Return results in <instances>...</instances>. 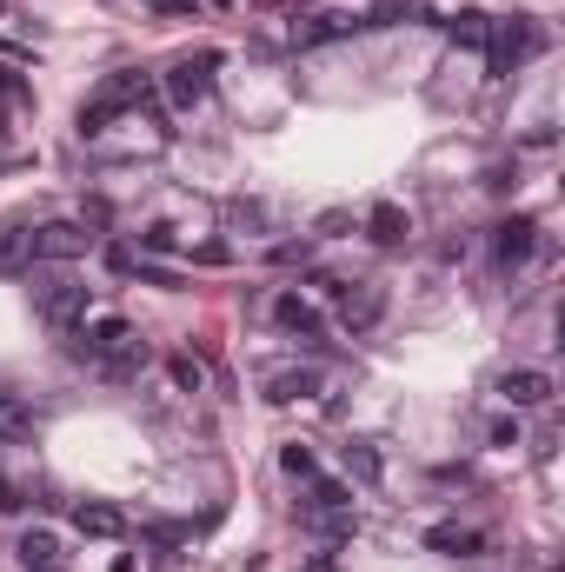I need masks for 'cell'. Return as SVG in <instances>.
<instances>
[{
    "label": "cell",
    "mask_w": 565,
    "mask_h": 572,
    "mask_svg": "<svg viewBox=\"0 0 565 572\" xmlns=\"http://www.w3.org/2000/svg\"><path fill=\"white\" fill-rule=\"evenodd\" d=\"M546 47V33H539V20L533 13H506V20H493L486 27V67L506 80V73H519L533 53Z\"/></svg>",
    "instance_id": "6da1fadb"
},
{
    "label": "cell",
    "mask_w": 565,
    "mask_h": 572,
    "mask_svg": "<svg viewBox=\"0 0 565 572\" xmlns=\"http://www.w3.org/2000/svg\"><path fill=\"white\" fill-rule=\"evenodd\" d=\"M153 100V80L147 73H113V80H100V93L80 107V133H107L120 113H133V107H147Z\"/></svg>",
    "instance_id": "7a4b0ae2"
},
{
    "label": "cell",
    "mask_w": 565,
    "mask_h": 572,
    "mask_svg": "<svg viewBox=\"0 0 565 572\" xmlns=\"http://www.w3.org/2000/svg\"><path fill=\"white\" fill-rule=\"evenodd\" d=\"M27 293H33V307H40V320L53 333H67V327L87 320V287L67 280V273H27Z\"/></svg>",
    "instance_id": "3957f363"
},
{
    "label": "cell",
    "mask_w": 565,
    "mask_h": 572,
    "mask_svg": "<svg viewBox=\"0 0 565 572\" xmlns=\"http://www.w3.org/2000/svg\"><path fill=\"white\" fill-rule=\"evenodd\" d=\"M213 73H220V53L213 47H200V53H180L167 73H160V93H167V107H200L206 93H213Z\"/></svg>",
    "instance_id": "277c9868"
},
{
    "label": "cell",
    "mask_w": 565,
    "mask_h": 572,
    "mask_svg": "<svg viewBox=\"0 0 565 572\" xmlns=\"http://www.w3.org/2000/svg\"><path fill=\"white\" fill-rule=\"evenodd\" d=\"M93 247V233L80 227V220H47V227H33L27 233V253L40 260V267H60V260H80Z\"/></svg>",
    "instance_id": "5b68a950"
},
{
    "label": "cell",
    "mask_w": 565,
    "mask_h": 572,
    "mask_svg": "<svg viewBox=\"0 0 565 572\" xmlns=\"http://www.w3.org/2000/svg\"><path fill=\"white\" fill-rule=\"evenodd\" d=\"M333 307H340V327L366 333V327H380V313H386V293H380L373 280H340V287H333Z\"/></svg>",
    "instance_id": "8992f818"
},
{
    "label": "cell",
    "mask_w": 565,
    "mask_h": 572,
    "mask_svg": "<svg viewBox=\"0 0 565 572\" xmlns=\"http://www.w3.org/2000/svg\"><path fill=\"white\" fill-rule=\"evenodd\" d=\"M533 247H539V220H533V213H513V220L493 227V260H500L506 273H519V267L533 260Z\"/></svg>",
    "instance_id": "52a82bcc"
},
{
    "label": "cell",
    "mask_w": 565,
    "mask_h": 572,
    "mask_svg": "<svg viewBox=\"0 0 565 572\" xmlns=\"http://www.w3.org/2000/svg\"><path fill=\"white\" fill-rule=\"evenodd\" d=\"M366 20L360 13H346V7H320V13H300L293 20V40L300 47H326V40H353Z\"/></svg>",
    "instance_id": "ba28073f"
},
{
    "label": "cell",
    "mask_w": 565,
    "mask_h": 572,
    "mask_svg": "<svg viewBox=\"0 0 565 572\" xmlns=\"http://www.w3.org/2000/svg\"><path fill=\"white\" fill-rule=\"evenodd\" d=\"M273 327L293 333L300 347H326V320H320V307L300 300V293H280V300H273Z\"/></svg>",
    "instance_id": "9c48e42d"
},
{
    "label": "cell",
    "mask_w": 565,
    "mask_h": 572,
    "mask_svg": "<svg viewBox=\"0 0 565 572\" xmlns=\"http://www.w3.org/2000/svg\"><path fill=\"white\" fill-rule=\"evenodd\" d=\"M500 393H506V407H513V413L546 407V400H553V373H546V367H513V373L500 380Z\"/></svg>",
    "instance_id": "30bf717a"
},
{
    "label": "cell",
    "mask_w": 565,
    "mask_h": 572,
    "mask_svg": "<svg viewBox=\"0 0 565 572\" xmlns=\"http://www.w3.org/2000/svg\"><path fill=\"white\" fill-rule=\"evenodd\" d=\"M127 340H133V327H127L120 313H100V320H87V333H80V353H87V360L100 367V360H113V353H120Z\"/></svg>",
    "instance_id": "8fae6325"
},
{
    "label": "cell",
    "mask_w": 565,
    "mask_h": 572,
    "mask_svg": "<svg viewBox=\"0 0 565 572\" xmlns=\"http://www.w3.org/2000/svg\"><path fill=\"white\" fill-rule=\"evenodd\" d=\"M366 240H373V247H406V240H413V213L393 207V200H380V207L366 213Z\"/></svg>",
    "instance_id": "7c38bea8"
},
{
    "label": "cell",
    "mask_w": 565,
    "mask_h": 572,
    "mask_svg": "<svg viewBox=\"0 0 565 572\" xmlns=\"http://www.w3.org/2000/svg\"><path fill=\"white\" fill-rule=\"evenodd\" d=\"M486 546V533L480 526H460V520H446V526H426V553H446V560H473Z\"/></svg>",
    "instance_id": "4fadbf2b"
},
{
    "label": "cell",
    "mask_w": 565,
    "mask_h": 572,
    "mask_svg": "<svg viewBox=\"0 0 565 572\" xmlns=\"http://www.w3.org/2000/svg\"><path fill=\"white\" fill-rule=\"evenodd\" d=\"M73 526H80L87 540H120V533H127V513L107 506V500H80V506H73Z\"/></svg>",
    "instance_id": "5bb4252c"
},
{
    "label": "cell",
    "mask_w": 565,
    "mask_h": 572,
    "mask_svg": "<svg viewBox=\"0 0 565 572\" xmlns=\"http://www.w3.org/2000/svg\"><path fill=\"white\" fill-rule=\"evenodd\" d=\"M346 480H360V486H380L386 480V460H380V446L373 440H346Z\"/></svg>",
    "instance_id": "9a60e30c"
},
{
    "label": "cell",
    "mask_w": 565,
    "mask_h": 572,
    "mask_svg": "<svg viewBox=\"0 0 565 572\" xmlns=\"http://www.w3.org/2000/svg\"><path fill=\"white\" fill-rule=\"evenodd\" d=\"M20 566L27 572H67V560H60V540L53 533H20Z\"/></svg>",
    "instance_id": "2e32d148"
},
{
    "label": "cell",
    "mask_w": 565,
    "mask_h": 572,
    "mask_svg": "<svg viewBox=\"0 0 565 572\" xmlns=\"http://www.w3.org/2000/svg\"><path fill=\"white\" fill-rule=\"evenodd\" d=\"M313 393H320V373H306V367L266 380V400H273V407H293V400H313Z\"/></svg>",
    "instance_id": "e0dca14e"
},
{
    "label": "cell",
    "mask_w": 565,
    "mask_h": 572,
    "mask_svg": "<svg viewBox=\"0 0 565 572\" xmlns=\"http://www.w3.org/2000/svg\"><path fill=\"white\" fill-rule=\"evenodd\" d=\"M486 27H493V13H473V7H466V13H453V20H446V40H453V47H480V53H486Z\"/></svg>",
    "instance_id": "ac0fdd59"
},
{
    "label": "cell",
    "mask_w": 565,
    "mask_h": 572,
    "mask_svg": "<svg viewBox=\"0 0 565 572\" xmlns=\"http://www.w3.org/2000/svg\"><path fill=\"white\" fill-rule=\"evenodd\" d=\"M140 367H147V340H140V333H133V340H127V347H120L113 360H100V373H107L113 387H127V380H133Z\"/></svg>",
    "instance_id": "d6986e66"
},
{
    "label": "cell",
    "mask_w": 565,
    "mask_h": 572,
    "mask_svg": "<svg viewBox=\"0 0 565 572\" xmlns=\"http://www.w3.org/2000/svg\"><path fill=\"white\" fill-rule=\"evenodd\" d=\"M420 13H426V0H373L360 20H366V27H406V20H420Z\"/></svg>",
    "instance_id": "ffe728a7"
},
{
    "label": "cell",
    "mask_w": 565,
    "mask_h": 572,
    "mask_svg": "<svg viewBox=\"0 0 565 572\" xmlns=\"http://www.w3.org/2000/svg\"><path fill=\"white\" fill-rule=\"evenodd\" d=\"M0 440H33V407L0 393Z\"/></svg>",
    "instance_id": "44dd1931"
},
{
    "label": "cell",
    "mask_w": 565,
    "mask_h": 572,
    "mask_svg": "<svg viewBox=\"0 0 565 572\" xmlns=\"http://www.w3.org/2000/svg\"><path fill=\"white\" fill-rule=\"evenodd\" d=\"M33 253H27V227H0V273H20Z\"/></svg>",
    "instance_id": "7402d4cb"
},
{
    "label": "cell",
    "mask_w": 565,
    "mask_h": 572,
    "mask_svg": "<svg viewBox=\"0 0 565 572\" xmlns=\"http://www.w3.org/2000/svg\"><path fill=\"white\" fill-rule=\"evenodd\" d=\"M167 373H173V387H180V393H200V387H206V367H200L193 353H173V360H167Z\"/></svg>",
    "instance_id": "603a6c76"
},
{
    "label": "cell",
    "mask_w": 565,
    "mask_h": 572,
    "mask_svg": "<svg viewBox=\"0 0 565 572\" xmlns=\"http://www.w3.org/2000/svg\"><path fill=\"white\" fill-rule=\"evenodd\" d=\"M280 473H286V480H313L320 466H313V453H306V446H280Z\"/></svg>",
    "instance_id": "cb8c5ba5"
},
{
    "label": "cell",
    "mask_w": 565,
    "mask_h": 572,
    "mask_svg": "<svg viewBox=\"0 0 565 572\" xmlns=\"http://www.w3.org/2000/svg\"><path fill=\"white\" fill-rule=\"evenodd\" d=\"M346 227H353V213H346V207H326V213L313 220V233H320V240H333V233H346Z\"/></svg>",
    "instance_id": "d4e9b609"
},
{
    "label": "cell",
    "mask_w": 565,
    "mask_h": 572,
    "mask_svg": "<svg viewBox=\"0 0 565 572\" xmlns=\"http://www.w3.org/2000/svg\"><path fill=\"white\" fill-rule=\"evenodd\" d=\"M173 247H180L173 227H147V233H140V253H173Z\"/></svg>",
    "instance_id": "484cf974"
},
{
    "label": "cell",
    "mask_w": 565,
    "mask_h": 572,
    "mask_svg": "<svg viewBox=\"0 0 565 572\" xmlns=\"http://www.w3.org/2000/svg\"><path fill=\"white\" fill-rule=\"evenodd\" d=\"M20 100H27V80L13 67H0V107H20Z\"/></svg>",
    "instance_id": "4316f807"
},
{
    "label": "cell",
    "mask_w": 565,
    "mask_h": 572,
    "mask_svg": "<svg viewBox=\"0 0 565 572\" xmlns=\"http://www.w3.org/2000/svg\"><path fill=\"white\" fill-rule=\"evenodd\" d=\"M266 220H273V213H266L260 200H240V207H233V227H266Z\"/></svg>",
    "instance_id": "83f0119b"
},
{
    "label": "cell",
    "mask_w": 565,
    "mask_h": 572,
    "mask_svg": "<svg viewBox=\"0 0 565 572\" xmlns=\"http://www.w3.org/2000/svg\"><path fill=\"white\" fill-rule=\"evenodd\" d=\"M313 253V240H280L273 247V267H293V260H306Z\"/></svg>",
    "instance_id": "f1b7e54d"
},
{
    "label": "cell",
    "mask_w": 565,
    "mask_h": 572,
    "mask_svg": "<svg viewBox=\"0 0 565 572\" xmlns=\"http://www.w3.org/2000/svg\"><path fill=\"white\" fill-rule=\"evenodd\" d=\"M107 267H113L120 280H133V273H140V253H127V247H107Z\"/></svg>",
    "instance_id": "f546056e"
},
{
    "label": "cell",
    "mask_w": 565,
    "mask_h": 572,
    "mask_svg": "<svg viewBox=\"0 0 565 572\" xmlns=\"http://www.w3.org/2000/svg\"><path fill=\"white\" fill-rule=\"evenodd\" d=\"M193 260H200V267H226V260H233V247H220V240H206V247H200Z\"/></svg>",
    "instance_id": "4dcf8cb0"
}]
</instances>
